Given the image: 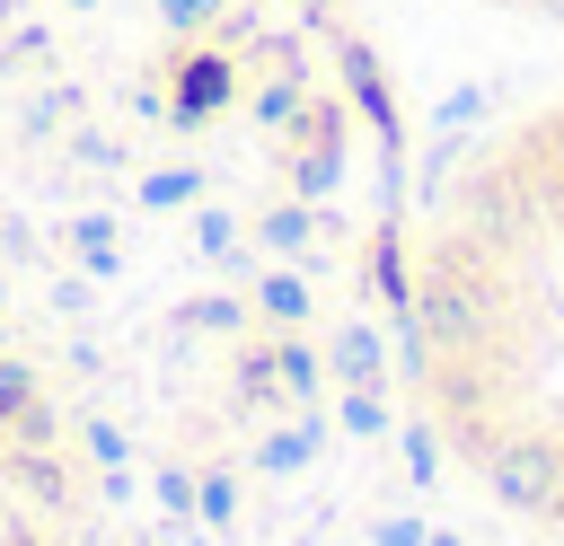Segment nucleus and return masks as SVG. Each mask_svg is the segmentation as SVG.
<instances>
[{"mask_svg":"<svg viewBox=\"0 0 564 546\" xmlns=\"http://www.w3.org/2000/svg\"><path fill=\"white\" fill-rule=\"evenodd\" d=\"M397 396L494 520L564 546V62L414 106Z\"/></svg>","mask_w":564,"mask_h":546,"instance_id":"1","label":"nucleus"},{"mask_svg":"<svg viewBox=\"0 0 564 546\" xmlns=\"http://www.w3.org/2000/svg\"><path fill=\"white\" fill-rule=\"evenodd\" d=\"M361 9L397 53L405 114L485 70L564 62V0H361Z\"/></svg>","mask_w":564,"mask_h":546,"instance_id":"2","label":"nucleus"}]
</instances>
